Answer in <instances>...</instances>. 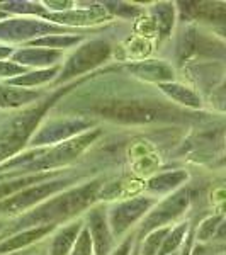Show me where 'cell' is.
Instances as JSON below:
<instances>
[{"label":"cell","instance_id":"6da1fadb","mask_svg":"<svg viewBox=\"0 0 226 255\" xmlns=\"http://www.w3.org/2000/svg\"><path fill=\"white\" fill-rule=\"evenodd\" d=\"M96 184L92 186H85L79 191L72 192V194L61 196L55 201H49L44 208L36 209L29 216L24 218L26 223H34V221H44V223L51 225L56 220H63L67 216H72L79 213L80 208H85L90 201L96 196Z\"/></svg>","mask_w":226,"mask_h":255},{"label":"cell","instance_id":"7a4b0ae2","mask_svg":"<svg viewBox=\"0 0 226 255\" xmlns=\"http://www.w3.org/2000/svg\"><path fill=\"white\" fill-rule=\"evenodd\" d=\"M106 118L121 123H151L158 119L170 118V109L162 104H150V102H121L111 104L101 111Z\"/></svg>","mask_w":226,"mask_h":255},{"label":"cell","instance_id":"3957f363","mask_svg":"<svg viewBox=\"0 0 226 255\" xmlns=\"http://www.w3.org/2000/svg\"><path fill=\"white\" fill-rule=\"evenodd\" d=\"M186 206H187V191H180L179 194L163 201V203L160 204V208H157L146 218L141 230L143 232H150L151 228H160L163 223H168V221L174 220L175 216H179Z\"/></svg>","mask_w":226,"mask_h":255},{"label":"cell","instance_id":"277c9868","mask_svg":"<svg viewBox=\"0 0 226 255\" xmlns=\"http://www.w3.org/2000/svg\"><path fill=\"white\" fill-rule=\"evenodd\" d=\"M153 201L150 199H134L129 203H124L121 206H117L111 213V225L116 235H121L128 226L133 223L136 218H139L148 208L151 206Z\"/></svg>","mask_w":226,"mask_h":255},{"label":"cell","instance_id":"5b68a950","mask_svg":"<svg viewBox=\"0 0 226 255\" xmlns=\"http://www.w3.org/2000/svg\"><path fill=\"white\" fill-rule=\"evenodd\" d=\"M61 182H51V184H44V186H39L38 189H31V191L24 192V194H19L15 197H12L10 201H3L0 203V213H9V209H15V211H20L26 206H31V204L38 203V201L43 199L44 196L51 194L53 191L60 189Z\"/></svg>","mask_w":226,"mask_h":255},{"label":"cell","instance_id":"8992f818","mask_svg":"<svg viewBox=\"0 0 226 255\" xmlns=\"http://www.w3.org/2000/svg\"><path fill=\"white\" fill-rule=\"evenodd\" d=\"M87 230L92 232L90 238H94L97 245V254L99 255H108L109 247H111V233L106 225L104 215L101 211H92L89 215V225Z\"/></svg>","mask_w":226,"mask_h":255},{"label":"cell","instance_id":"52a82bcc","mask_svg":"<svg viewBox=\"0 0 226 255\" xmlns=\"http://www.w3.org/2000/svg\"><path fill=\"white\" fill-rule=\"evenodd\" d=\"M82 228V223H72L65 228H61L55 235L51 242V249H49V255H67L68 250L75 244V238L79 237V232Z\"/></svg>","mask_w":226,"mask_h":255},{"label":"cell","instance_id":"ba28073f","mask_svg":"<svg viewBox=\"0 0 226 255\" xmlns=\"http://www.w3.org/2000/svg\"><path fill=\"white\" fill-rule=\"evenodd\" d=\"M51 230H53V225H43L34 230H29V232L19 233V235L12 237L9 240L0 244V254H7V252H12V250L20 249V247H26L27 244H31V242L39 240L41 237H44L48 232H51Z\"/></svg>","mask_w":226,"mask_h":255},{"label":"cell","instance_id":"9c48e42d","mask_svg":"<svg viewBox=\"0 0 226 255\" xmlns=\"http://www.w3.org/2000/svg\"><path fill=\"white\" fill-rule=\"evenodd\" d=\"M187 228H189V223H180L177 228L170 230V232H168V235L165 237V240H163L162 249H160L158 255H170V254H174L175 250H177V247L180 245V242H182L184 235H186Z\"/></svg>","mask_w":226,"mask_h":255},{"label":"cell","instance_id":"30bf717a","mask_svg":"<svg viewBox=\"0 0 226 255\" xmlns=\"http://www.w3.org/2000/svg\"><path fill=\"white\" fill-rule=\"evenodd\" d=\"M170 226H167V228H157L153 233H151L150 237L145 240V244H143V255H158L160 249H162V244L163 240H165V237L168 235V232H170Z\"/></svg>","mask_w":226,"mask_h":255},{"label":"cell","instance_id":"8fae6325","mask_svg":"<svg viewBox=\"0 0 226 255\" xmlns=\"http://www.w3.org/2000/svg\"><path fill=\"white\" fill-rule=\"evenodd\" d=\"M72 255H92V238H90V232L87 228L82 230L80 235L77 237Z\"/></svg>","mask_w":226,"mask_h":255},{"label":"cell","instance_id":"7c38bea8","mask_svg":"<svg viewBox=\"0 0 226 255\" xmlns=\"http://www.w3.org/2000/svg\"><path fill=\"white\" fill-rule=\"evenodd\" d=\"M163 90L170 94V97H174L177 102H182V104H192L197 106L199 101L191 90H186L184 87H168V85H163Z\"/></svg>","mask_w":226,"mask_h":255},{"label":"cell","instance_id":"4fadbf2b","mask_svg":"<svg viewBox=\"0 0 226 255\" xmlns=\"http://www.w3.org/2000/svg\"><path fill=\"white\" fill-rule=\"evenodd\" d=\"M220 221H221V216L209 218V220L204 221V223L201 225L199 232H197V237H199V240H209V238L215 235L216 226H218V223H220Z\"/></svg>","mask_w":226,"mask_h":255},{"label":"cell","instance_id":"5bb4252c","mask_svg":"<svg viewBox=\"0 0 226 255\" xmlns=\"http://www.w3.org/2000/svg\"><path fill=\"white\" fill-rule=\"evenodd\" d=\"M131 245H133V237H129L128 240L124 242L119 249L114 252L113 255H129V252H131Z\"/></svg>","mask_w":226,"mask_h":255},{"label":"cell","instance_id":"9a60e30c","mask_svg":"<svg viewBox=\"0 0 226 255\" xmlns=\"http://www.w3.org/2000/svg\"><path fill=\"white\" fill-rule=\"evenodd\" d=\"M194 255H211V254H209V249H206V247H203V245H199L196 249V254Z\"/></svg>","mask_w":226,"mask_h":255}]
</instances>
